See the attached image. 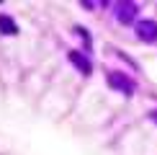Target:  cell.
I'll return each mask as SVG.
<instances>
[{
	"mask_svg": "<svg viewBox=\"0 0 157 155\" xmlns=\"http://www.w3.org/2000/svg\"><path fill=\"white\" fill-rule=\"evenodd\" d=\"M70 62H72L82 75H90V73H93V65H90V60L82 54V52H70Z\"/></svg>",
	"mask_w": 157,
	"mask_h": 155,
	"instance_id": "obj_4",
	"label": "cell"
},
{
	"mask_svg": "<svg viewBox=\"0 0 157 155\" xmlns=\"http://www.w3.org/2000/svg\"><path fill=\"white\" fill-rule=\"evenodd\" d=\"M152 119H155V121H157V111H155V114H152Z\"/></svg>",
	"mask_w": 157,
	"mask_h": 155,
	"instance_id": "obj_7",
	"label": "cell"
},
{
	"mask_svg": "<svg viewBox=\"0 0 157 155\" xmlns=\"http://www.w3.org/2000/svg\"><path fill=\"white\" fill-rule=\"evenodd\" d=\"M136 13H139V5H136V3L124 0V3L116 5V18H119V23H132Z\"/></svg>",
	"mask_w": 157,
	"mask_h": 155,
	"instance_id": "obj_2",
	"label": "cell"
},
{
	"mask_svg": "<svg viewBox=\"0 0 157 155\" xmlns=\"http://www.w3.org/2000/svg\"><path fill=\"white\" fill-rule=\"evenodd\" d=\"M0 34H5V36H16L18 34L16 21H13L10 16H5V13H0Z\"/></svg>",
	"mask_w": 157,
	"mask_h": 155,
	"instance_id": "obj_5",
	"label": "cell"
},
{
	"mask_svg": "<svg viewBox=\"0 0 157 155\" xmlns=\"http://www.w3.org/2000/svg\"><path fill=\"white\" fill-rule=\"evenodd\" d=\"M75 34H80V36H82V42H85V44L90 47V34H88V31L82 29V26H77V29H75Z\"/></svg>",
	"mask_w": 157,
	"mask_h": 155,
	"instance_id": "obj_6",
	"label": "cell"
},
{
	"mask_svg": "<svg viewBox=\"0 0 157 155\" xmlns=\"http://www.w3.org/2000/svg\"><path fill=\"white\" fill-rule=\"evenodd\" d=\"M108 85L111 88H116V90H121L124 96H134V80H129L126 75H121V73H108Z\"/></svg>",
	"mask_w": 157,
	"mask_h": 155,
	"instance_id": "obj_1",
	"label": "cell"
},
{
	"mask_svg": "<svg viewBox=\"0 0 157 155\" xmlns=\"http://www.w3.org/2000/svg\"><path fill=\"white\" fill-rule=\"evenodd\" d=\"M136 34L142 42H155L157 39V23L155 21H139L136 23Z\"/></svg>",
	"mask_w": 157,
	"mask_h": 155,
	"instance_id": "obj_3",
	"label": "cell"
}]
</instances>
